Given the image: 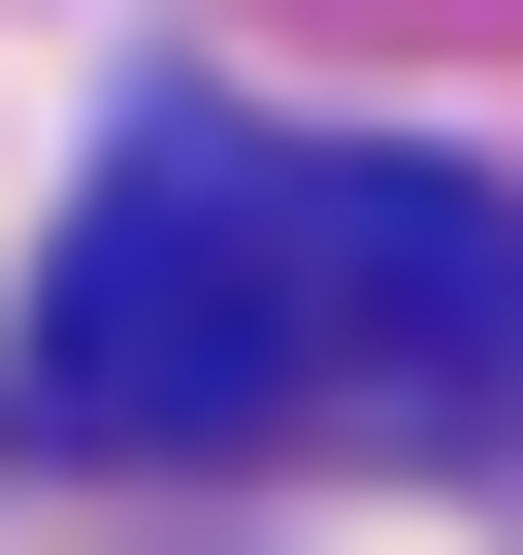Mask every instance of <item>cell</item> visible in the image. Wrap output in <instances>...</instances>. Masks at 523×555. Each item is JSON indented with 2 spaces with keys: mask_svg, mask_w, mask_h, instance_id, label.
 Masks as SVG:
<instances>
[{
  "mask_svg": "<svg viewBox=\"0 0 523 555\" xmlns=\"http://www.w3.org/2000/svg\"><path fill=\"white\" fill-rule=\"evenodd\" d=\"M34 457H262V425H328V164H262V131H164L66 261H34Z\"/></svg>",
  "mask_w": 523,
  "mask_h": 555,
  "instance_id": "6da1fadb",
  "label": "cell"
},
{
  "mask_svg": "<svg viewBox=\"0 0 523 555\" xmlns=\"http://www.w3.org/2000/svg\"><path fill=\"white\" fill-rule=\"evenodd\" d=\"M328 425H425V457L523 425V196H458V164H328Z\"/></svg>",
  "mask_w": 523,
  "mask_h": 555,
  "instance_id": "7a4b0ae2",
  "label": "cell"
}]
</instances>
